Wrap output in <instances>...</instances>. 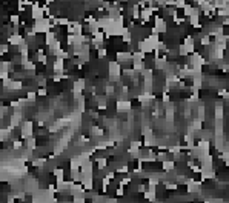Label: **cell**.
I'll return each mask as SVG.
<instances>
[{
    "mask_svg": "<svg viewBox=\"0 0 229 203\" xmlns=\"http://www.w3.org/2000/svg\"><path fill=\"white\" fill-rule=\"evenodd\" d=\"M109 76L112 79H122V66L117 62H109Z\"/></svg>",
    "mask_w": 229,
    "mask_h": 203,
    "instance_id": "obj_1",
    "label": "cell"
},
{
    "mask_svg": "<svg viewBox=\"0 0 229 203\" xmlns=\"http://www.w3.org/2000/svg\"><path fill=\"white\" fill-rule=\"evenodd\" d=\"M116 109L118 112H128V111H131L132 108H131V102L129 100H117L116 102Z\"/></svg>",
    "mask_w": 229,
    "mask_h": 203,
    "instance_id": "obj_2",
    "label": "cell"
}]
</instances>
